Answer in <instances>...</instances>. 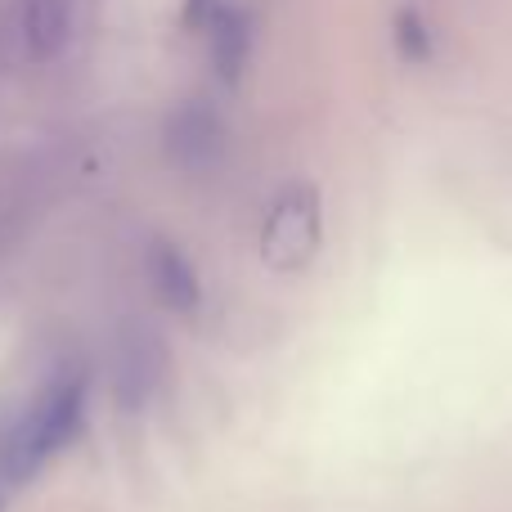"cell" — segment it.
I'll use <instances>...</instances> for the list:
<instances>
[{
    "instance_id": "7",
    "label": "cell",
    "mask_w": 512,
    "mask_h": 512,
    "mask_svg": "<svg viewBox=\"0 0 512 512\" xmlns=\"http://www.w3.org/2000/svg\"><path fill=\"white\" fill-rule=\"evenodd\" d=\"M207 50H212V63L225 81H239L243 77V63H248V23H243L234 9H216L207 18Z\"/></svg>"
},
{
    "instance_id": "4",
    "label": "cell",
    "mask_w": 512,
    "mask_h": 512,
    "mask_svg": "<svg viewBox=\"0 0 512 512\" xmlns=\"http://www.w3.org/2000/svg\"><path fill=\"white\" fill-rule=\"evenodd\" d=\"M72 9V0H23V50L36 63H50L68 50Z\"/></svg>"
},
{
    "instance_id": "1",
    "label": "cell",
    "mask_w": 512,
    "mask_h": 512,
    "mask_svg": "<svg viewBox=\"0 0 512 512\" xmlns=\"http://www.w3.org/2000/svg\"><path fill=\"white\" fill-rule=\"evenodd\" d=\"M81 423H86V382L77 373L54 378L41 396L32 400L23 418L9 427L5 445H0V477L9 486H27L50 468L54 454H63L77 441Z\"/></svg>"
},
{
    "instance_id": "8",
    "label": "cell",
    "mask_w": 512,
    "mask_h": 512,
    "mask_svg": "<svg viewBox=\"0 0 512 512\" xmlns=\"http://www.w3.org/2000/svg\"><path fill=\"white\" fill-rule=\"evenodd\" d=\"M0 512H5V499H0Z\"/></svg>"
},
{
    "instance_id": "3",
    "label": "cell",
    "mask_w": 512,
    "mask_h": 512,
    "mask_svg": "<svg viewBox=\"0 0 512 512\" xmlns=\"http://www.w3.org/2000/svg\"><path fill=\"white\" fill-rule=\"evenodd\" d=\"M144 270H149V283H153L162 306L180 310V315H189V310L198 306L203 288H198V274H194V265H189V256L180 252L176 243L153 239L149 256H144Z\"/></svg>"
},
{
    "instance_id": "6",
    "label": "cell",
    "mask_w": 512,
    "mask_h": 512,
    "mask_svg": "<svg viewBox=\"0 0 512 512\" xmlns=\"http://www.w3.org/2000/svg\"><path fill=\"white\" fill-rule=\"evenodd\" d=\"M158 373H162V346L149 328H140V333L126 337L122 355H117V396H122V405L126 409L144 405V396H149V387L158 382Z\"/></svg>"
},
{
    "instance_id": "5",
    "label": "cell",
    "mask_w": 512,
    "mask_h": 512,
    "mask_svg": "<svg viewBox=\"0 0 512 512\" xmlns=\"http://www.w3.org/2000/svg\"><path fill=\"white\" fill-rule=\"evenodd\" d=\"M167 153L180 167H207L221 153V122L207 108H180L167 126Z\"/></svg>"
},
{
    "instance_id": "2",
    "label": "cell",
    "mask_w": 512,
    "mask_h": 512,
    "mask_svg": "<svg viewBox=\"0 0 512 512\" xmlns=\"http://www.w3.org/2000/svg\"><path fill=\"white\" fill-rule=\"evenodd\" d=\"M319 252V198L310 185H292L274 198L261 230V256L274 270H301Z\"/></svg>"
}]
</instances>
